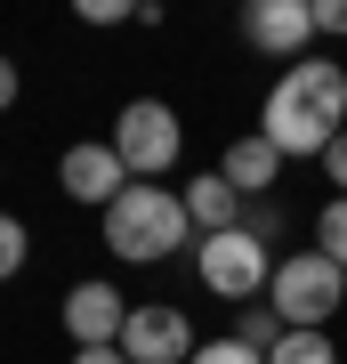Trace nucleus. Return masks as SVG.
<instances>
[{"label": "nucleus", "instance_id": "4468645a", "mask_svg": "<svg viewBox=\"0 0 347 364\" xmlns=\"http://www.w3.org/2000/svg\"><path fill=\"white\" fill-rule=\"evenodd\" d=\"M234 340H243V348H258V356H267L275 340H283V316H275V308H243V316H234Z\"/></svg>", "mask_w": 347, "mask_h": 364}, {"label": "nucleus", "instance_id": "f8f14e48", "mask_svg": "<svg viewBox=\"0 0 347 364\" xmlns=\"http://www.w3.org/2000/svg\"><path fill=\"white\" fill-rule=\"evenodd\" d=\"M315 251L331 267H347V195H331V203L315 210Z\"/></svg>", "mask_w": 347, "mask_h": 364}, {"label": "nucleus", "instance_id": "9b49d317", "mask_svg": "<svg viewBox=\"0 0 347 364\" xmlns=\"http://www.w3.org/2000/svg\"><path fill=\"white\" fill-rule=\"evenodd\" d=\"M178 195H186V219H194V235H234V227H243V195H234V186L219 178V170H202V178H194V186H178Z\"/></svg>", "mask_w": 347, "mask_h": 364}, {"label": "nucleus", "instance_id": "f257e3e1", "mask_svg": "<svg viewBox=\"0 0 347 364\" xmlns=\"http://www.w3.org/2000/svg\"><path fill=\"white\" fill-rule=\"evenodd\" d=\"M339 130H347V65L339 57H299V65H283V81L267 90V114H258V138L283 162L291 154L323 162Z\"/></svg>", "mask_w": 347, "mask_h": 364}, {"label": "nucleus", "instance_id": "9d476101", "mask_svg": "<svg viewBox=\"0 0 347 364\" xmlns=\"http://www.w3.org/2000/svg\"><path fill=\"white\" fill-rule=\"evenodd\" d=\"M219 178H226L243 203H258V195H275V178H283V154H275V146L250 130V138H234L226 154H219Z\"/></svg>", "mask_w": 347, "mask_h": 364}, {"label": "nucleus", "instance_id": "aec40b11", "mask_svg": "<svg viewBox=\"0 0 347 364\" xmlns=\"http://www.w3.org/2000/svg\"><path fill=\"white\" fill-rule=\"evenodd\" d=\"M323 170H331V186H339V195H347V130L331 138V154H323Z\"/></svg>", "mask_w": 347, "mask_h": 364}, {"label": "nucleus", "instance_id": "20e7f679", "mask_svg": "<svg viewBox=\"0 0 347 364\" xmlns=\"http://www.w3.org/2000/svg\"><path fill=\"white\" fill-rule=\"evenodd\" d=\"M194 275H202V291H219V299H234V308H250V299L275 284V251L258 243L250 227H234V235H202Z\"/></svg>", "mask_w": 347, "mask_h": 364}, {"label": "nucleus", "instance_id": "f03ea898", "mask_svg": "<svg viewBox=\"0 0 347 364\" xmlns=\"http://www.w3.org/2000/svg\"><path fill=\"white\" fill-rule=\"evenodd\" d=\"M186 195H170V186H129V195L105 210V251L129 267H162V259H178L186 251Z\"/></svg>", "mask_w": 347, "mask_h": 364}, {"label": "nucleus", "instance_id": "ddd939ff", "mask_svg": "<svg viewBox=\"0 0 347 364\" xmlns=\"http://www.w3.org/2000/svg\"><path fill=\"white\" fill-rule=\"evenodd\" d=\"M267 364H339V356H331L323 332H283V340L267 348Z\"/></svg>", "mask_w": 347, "mask_h": 364}, {"label": "nucleus", "instance_id": "423d86ee", "mask_svg": "<svg viewBox=\"0 0 347 364\" xmlns=\"http://www.w3.org/2000/svg\"><path fill=\"white\" fill-rule=\"evenodd\" d=\"M243 41L258 57H283V65H299L315 41V0H250L243 9Z\"/></svg>", "mask_w": 347, "mask_h": 364}, {"label": "nucleus", "instance_id": "6e6552de", "mask_svg": "<svg viewBox=\"0 0 347 364\" xmlns=\"http://www.w3.org/2000/svg\"><path fill=\"white\" fill-rule=\"evenodd\" d=\"M57 178H65V195H73V203H97V210H114L129 186H138V178H129V162L114 154V138H105V146H65Z\"/></svg>", "mask_w": 347, "mask_h": 364}, {"label": "nucleus", "instance_id": "412c9836", "mask_svg": "<svg viewBox=\"0 0 347 364\" xmlns=\"http://www.w3.org/2000/svg\"><path fill=\"white\" fill-rule=\"evenodd\" d=\"M73 364H129L121 348H73Z\"/></svg>", "mask_w": 347, "mask_h": 364}, {"label": "nucleus", "instance_id": "2eb2a0df", "mask_svg": "<svg viewBox=\"0 0 347 364\" xmlns=\"http://www.w3.org/2000/svg\"><path fill=\"white\" fill-rule=\"evenodd\" d=\"M25 251H33V235H25V219H9V210H0V284H9L16 267H25Z\"/></svg>", "mask_w": 347, "mask_h": 364}, {"label": "nucleus", "instance_id": "7ed1b4c3", "mask_svg": "<svg viewBox=\"0 0 347 364\" xmlns=\"http://www.w3.org/2000/svg\"><path fill=\"white\" fill-rule=\"evenodd\" d=\"M267 299H275V316H283V332H323V324L347 308V267H331L315 243H307V251H283Z\"/></svg>", "mask_w": 347, "mask_h": 364}, {"label": "nucleus", "instance_id": "39448f33", "mask_svg": "<svg viewBox=\"0 0 347 364\" xmlns=\"http://www.w3.org/2000/svg\"><path fill=\"white\" fill-rule=\"evenodd\" d=\"M178 146H186V130H178V114H170L162 97H129V105H121L114 154L129 162V178H138V186H162V170L178 162Z\"/></svg>", "mask_w": 347, "mask_h": 364}, {"label": "nucleus", "instance_id": "6ab92c4d", "mask_svg": "<svg viewBox=\"0 0 347 364\" xmlns=\"http://www.w3.org/2000/svg\"><path fill=\"white\" fill-rule=\"evenodd\" d=\"M323 33H331V41L347 33V0H315V41H323Z\"/></svg>", "mask_w": 347, "mask_h": 364}, {"label": "nucleus", "instance_id": "1a4fd4ad", "mask_svg": "<svg viewBox=\"0 0 347 364\" xmlns=\"http://www.w3.org/2000/svg\"><path fill=\"white\" fill-rule=\"evenodd\" d=\"M121 324H129V308H121L114 284H73L65 291V332H73V348H121Z\"/></svg>", "mask_w": 347, "mask_h": 364}, {"label": "nucleus", "instance_id": "a211bd4d", "mask_svg": "<svg viewBox=\"0 0 347 364\" xmlns=\"http://www.w3.org/2000/svg\"><path fill=\"white\" fill-rule=\"evenodd\" d=\"M243 227H250V235H258V243H267V251H275V235H283V227H275V203H267V195H258V203L243 210Z\"/></svg>", "mask_w": 347, "mask_h": 364}, {"label": "nucleus", "instance_id": "dca6fc26", "mask_svg": "<svg viewBox=\"0 0 347 364\" xmlns=\"http://www.w3.org/2000/svg\"><path fill=\"white\" fill-rule=\"evenodd\" d=\"M194 364H267V356H258V348H243V340H202V348H194Z\"/></svg>", "mask_w": 347, "mask_h": 364}, {"label": "nucleus", "instance_id": "4be33fe9", "mask_svg": "<svg viewBox=\"0 0 347 364\" xmlns=\"http://www.w3.org/2000/svg\"><path fill=\"white\" fill-rule=\"evenodd\" d=\"M9 105H16V65L0 57V114H9Z\"/></svg>", "mask_w": 347, "mask_h": 364}, {"label": "nucleus", "instance_id": "0eeeda50", "mask_svg": "<svg viewBox=\"0 0 347 364\" xmlns=\"http://www.w3.org/2000/svg\"><path fill=\"white\" fill-rule=\"evenodd\" d=\"M194 324L178 308H129V324H121V356L129 364H194Z\"/></svg>", "mask_w": 347, "mask_h": 364}, {"label": "nucleus", "instance_id": "f3484780", "mask_svg": "<svg viewBox=\"0 0 347 364\" xmlns=\"http://www.w3.org/2000/svg\"><path fill=\"white\" fill-rule=\"evenodd\" d=\"M129 16H145L138 0H81V25H129Z\"/></svg>", "mask_w": 347, "mask_h": 364}]
</instances>
